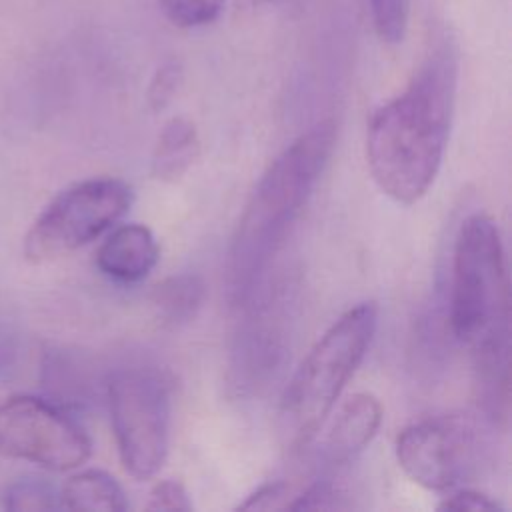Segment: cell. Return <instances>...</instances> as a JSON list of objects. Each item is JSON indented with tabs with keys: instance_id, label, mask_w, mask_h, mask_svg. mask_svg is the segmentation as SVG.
<instances>
[{
	"instance_id": "cell-1",
	"label": "cell",
	"mask_w": 512,
	"mask_h": 512,
	"mask_svg": "<svg viewBox=\"0 0 512 512\" xmlns=\"http://www.w3.org/2000/svg\"><path fill=\"white\" fill-rule=\"evenodd\" d=\"M458 76V48L442 36L406 88L370 116L366 162L378 188L398 204L418 202L436 180L450 138Z\"/></svg>"
},
{
	"instance_id": "cell-2",
	"label": "cell",
	"mask_w": 512,
	"mask_h": 512,
	"mask_svg": "<svg viewBox=\"0 0 512 512\" xmlns=\"http://www.w3.org/2000/svg\"><path fill=\"white\" fill-rule=\"evenodd\" d=\"M448 320L454 338L470 350L478 402L496 424L508 420L510 280L496 222L468 216L454 242Z\"/></svg>"
},
{
	"instance_id": "cell-3",
	"label": "cell",
	"mask_w": 512,
	"mask_h": 512,
	"mask_svg": "<svg viewBox=\"0 0 512 512\" xmlns=\"http://www.w3.org/2000/svg\"><path fill=\"white\" fill-rule=\"evenodd\" d=\"M334 142V122L322 120L272 160L258 180L228 248L226 290L232 304L252 298L328 166Z\"/></svg>"
},
{
	"instance_id": "cell-4",
	"label": "cell",
	"mask_w": 512,
	"mask_h": 512,
	"mask_svg": "<svg viewBox=\"0 0 512 512\" xmlns=\"http://www.w3.org/2000/svg\"><path fill=\"white\" fill-rule=\"evenodd\" d=\"M378 326L374 302L348 308L310 348L278 406V430L290 452L306 448L362 364Z\"/></svg>"
},
{
	"instance_id": "cell-5",
	"label": "cell",
	"mask_w": 512,
	"mask_h": 512,
	"mask_svg": "<svg viewBox=\"0 0 512 512\" xmlns=\"http://www.w3.org/2000/svg\"><path fill=\"white\" fill-rule=\"evenodd\" d=\"M118 456L136 480L156 476L168 454L170 388L148 368H122L106 384Z\"/></svg>"
},
{
	"instance_id": "cell-6",
	"label": "cell",
	"mask_w": 512,
	"mask_h": 512,
	"mask_svg": "<svg viewBox=\"0 0 512 512\" xmlns=\"http://www.w3.org/2000/svg\"><path fill=\"white\" fill-rule=\"evenodd\" d=\"M132 188L118 178H90L54 196L28 228L24 258L34 264L58 260L112 228L132 204Z\"/></svg>"
},
{
	"instance_id": "cell-7",
	"label": "cell",
	"mask_w": 512,
	"mask_h": 512,
	"mask_svg": "<svg viewBox=\"0 0 512 512\" xmlns=\"http://www.w3.org/2000/svg\"><path fill=\"white\" fill-rule=\"evenodd\" d=\"M0 454L66 472L90 458L92 442L60 406L22 394L0 404Z\"/></svg>"
},
{
	"instance_id": "cell-8",
	"label": "cell",
	"mask_w": 512,
	"mask_h": 512,
	"mask_svg": "<svg viewBox=\"0 0 512 512\" xmlns=\"http://www.w3.org/2000/svg\"><path fill=\"white\" fill-rule=\"evenodd\" d=\"M482 444L472 422L460 416L424 418L396 438V460L404 474L426 490H450L480 468Z\"/></svg>"
},
{
	"instance_id": "cell-9",
	"label": "cell",
	"mask_w": 512,
	"mask_h": 512,
	"mask_svg": "<svg viewBox=\"0 0 512 512\" xmlns=\"http://www.w3.org/2000/svg\"><path fill=\"white\" fill-rule=\"evenodd\" d=\"M160 256L152 230L144 224H122L114 228L96 252L98 270L114 282L136 284L156 266Z\"/></svg>"
},
{
	"instance_id": "cell-10",
	"label": "cell",
	"mask_w": 512,
	"mask_h": 512,
	"mask_svg": "<svg viewBox=\"0 0 512 512\" xmlns=\"http://www.w3.org/2000/svg\"><path fill=\"white\" fill-rule=\"evenodd\" d=\"M382 424V404L368 392L350 396L332 420L322 444V458L330 466L350 464L372 442Z\"/></svg>"
},
{
	"instance_id": "cell-11",
	"label": "cell",
	"mask_w": 512,
	"mask_h": 512,
	"mask_svg": "<svg viewBox=\"0 0 512 512\" xmlns=\"http://www.w3.org/2000/svg\"><path fill=\"white\" fill-rule=\"evenodd\" d=\"M200 154L196 126L182 116L170 118L156 140L152 152V176L162 182L180 180Z\"/></svg>"
},
{
	"instance_id": "cell-12",
	"label": "cell",
	"mask_w": 512,
	"mask_h": 512,
	"mask_svg": "<svg viewBox=\"0 0 512 512\" xmlns=\"http://www.w3.org/2000/svg\"><path fill=\"white\" fill-rule=\"evenodd\" d=\"M60 508L122 512L128 500L120 484L104 470H82L72 474L60 490Z\"/></svg>"
},
{
	"instance_id": "cell-13",
	"label": "cell",
	"mask_w": 512,
	"mask_h": 512,
	"mask_svg": "<svg viewBox=\"0 0 512 512\" xmlns=\"http://www.w3.org/2000/svg\"><path fill=\"white\" fill-rule=\"evenodd\" d=\"M206 298V286L198 274L182 272L164 278L152 292V304L164 324L178 326L192 320Z\"/></svg>"
},
{
	"instance_id": "cell-14",
	"label": "cell",
	"mask_w": 512,
	"mask_h": 512,
	"mask_svg": "<svg viewBox=\"0 0 512 512\" xmlns=\"http://www.w3.org/2000/svg\"><path fill=\"white\" fill-rule=\"evenodd\" d=\"M4 508L22 510H54L60 508V492L44 478L22 476L6 486Z\"/></svg>"
},
{
	"instance_id": "cell-15",
	"label": "cell",
	"mask_w": 512,
	"mask_h": 512,
	"mask_svg": "<svg viewBox=\"0 0 512 512\" xmlns=\"http://www.w3.org/2000/svg\"><path fill=\"white\" fill-rule=\"evenodd\" d=\"M160 10L170 24L184 30L214 24L226 10V0H160Z\"/></svg>"
},
{
	"instance_id": "cell-16",
	"label": "cell",
	"mask_w": 512,
	"mask_h": 512,
	"mask_svg": "<svg viewBox=\"0 0 512 512\" xmlns=\"http://www.w3.org/2000/svg\"><path fill=\"white\" fill-rule=\"evenodd\" d=\"M372 24L386 44H400L406 36L410 0H370Z\"/></svg>"
},
{
	"instance_id": "cell-17",
	"label": "cell",
	"mask_w": 512,
	"mask_h": 512,
	"mask_svg": "<svg viewBox=\"0 0 512 512\" xmlns=\"http://www.w3.org/2000/svg\"><path fill=\"white\" fill-rule=\"evenodd\" d=\"M184 80L182 64L168 60L156 68L146 88V104L152 112H162L178 94Z\"/></svg>"
},
{
	"instance_id": "cell-18",
	"label": "cell",
	"mask_w": 512,
	"mask_h": 512,
	"mask_svg": "<svg viewBox=\"0 0 512 512\" xmlns=\"http://www.w3.org/2000/svg\"><path fill=\"white\" fill-rule=\"evenodd\" d=\"M352 506L354 502L342 492V488L328 480L314 482L288 504L290 510H346Z\"/></svg>"
},
{
	"instance_id": "cell-19",
	"label": "cell",
	"mask_w": 512,
	"mask_h": 512,
	"mask_svg": "<svg viewBox=\"0 0 512 512\" xmlns=\"http://www.w3.org/2000/svg\"><path fill=\"white\" fill-rule=\"evenodd\" d=\"M146 510H166V512L184 510V512H188V510H192V500L182 482L160 480L154 484V488L148 494Z\"/></svg>"
},
{
	"instance_id": "cell-20",
	"label": "cell",
	"mask_w": 512,
	"mask_h": 512,
	"mask_svg": "<svg viewBox=\"0 0 512 512\" xmlns=\"http://www.w3.org/2000/svg\"><path fill=\"white\" fill-rule=\"evenodd\" d=\"M290 484L286 482H266L258 486L244 502L238 504V510H276L288 508Z\"/></svg>"
},
{
	"instance_id": "cell-21",
	"label": "cell",
	"mask_w": 512,
	"mask_h": 512,
	"mask_svg": "<svg viewBox=\"0 0 512 512\" xmlns=\"http://www.w3.org/2000/svg\"><path fill=\"white\" fill-rule=\"evenodd\" d=\"M438 510H458V512H502L504 506L490 498L488 494L484 492H478V490H472V488H464V490H458L454 492L452 496H446L440 504H438Z\"/></svg>"
}]
</instances>
